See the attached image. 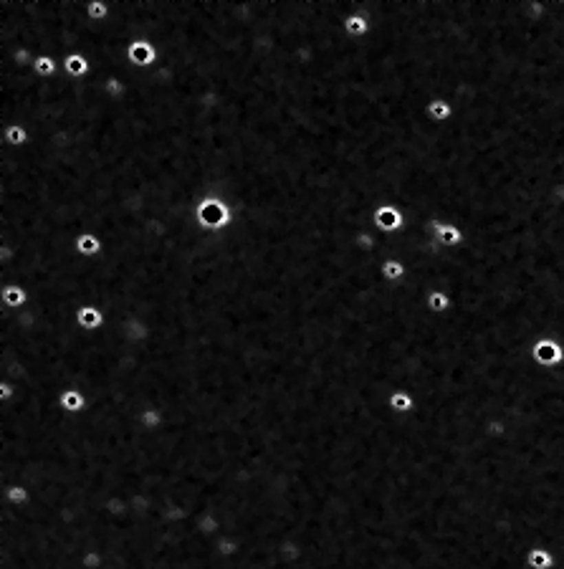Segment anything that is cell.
<instances>
[{
  "label": "cell",
  "instance_id": "1",
  "mask_svg": "<svg viewBox=\"0 0 564 569\" xmlns=\"http://www.w3.org/2000/svg\"><path fill=\"white\" fill-rule=\"evenodd\" d=\"M195 223L205 233H220L233 223V205L226 197L208 193L195 205Z\"/></svg>",
  "mask_w": 564,
  "mask_h": 569
},
{
  "label": "cell",
  "instance_id": "2",
  "mask_svg": "<svg viewBox=\"0 0 564 569\" xmlns=\"http://www.w3.org/2000/svg\"><path fill=\"white\" fill-rule=\"evenodd\" d=\"M372 228L380 235H395L405 228V215L400 213L398 205H380L372 213Z\"/></svg>",
  "mask_w": 564,
  "mask_h": 569
},
{
  "label": "cell",
  "instance_id": "3",
  "mask_svg": "<svg viewBox=\"0 0 564 569\" xmlns=\"http://www.w3.org/2000/svg\"><path fill=\"white\" fill-rule=\"evenodd\" d=\"M124 56H127V61L134 63V66H140V69H152V66L157 63V48L152 46L147 39H137V41H132V43H127Z\"/></svg>",
  "mask_w": 564,
  "mask_h": 569
},
{
  "label": "cell",
  "instance_id": "4",
  "mask_svg": "<svg viewBox=\"0 0 564 569\" xmlns=\"http://www.w3.org/2000/svg\"><path fill=\"white\" fill-rule=\"evenodd\" d=\"M428 228H431L433 241L440 243V246H446V248H458V246L463 243V230L455 226V223H446V220L433 218V220H428Z\"/></svg>",
  "mask_w": 564,
  "mask_h": 569
},
{
  "label": "cell",
  "instance_id": "5",
  "mask_svg": "<svg viewBox=\"0 0 564 569\" xmlns=\"http://www.w3.org/2000/svg\"><path fill=\"white\" fill-rule=\"evenodd\" d=\"M74 319H76L78 327L87 329V332H96V329L107 327V316H104V312L96 309V306H81V309H76Z\"/></svg>",
  "mask_w": 564,
  "mask_h": 569
},
{
  "label": "cell",
  "instance_id": "6",
  "mask_svg": "<svg viewBox=\"0 0 564 569\" xmlns=\"http://www.w3.org/2000/svg\"><path fill=\"white\" fill-rule=\"evenodd\" d=\"M425 114H428L431 122L443 125V122H451V119H453L455 107L448 102V99H443V96H435V99H431V102L425 104Z\"/></svg>",
  "mask_w": 564,
  "mask_h": 569
},
{
  "label": "cell",
  "instance_id": "7",
  "mask_svg": "<svg viewBox=\"0 0 564 569\" xmlns=\"http://www.w3.org/2000/svg\"><path fill=\"white\" fill-rule=\"evenodd\" d=\"M345 31L347 36H352V39H365V36H369V31H372V21H369L367 13H362V10L357 8L354 13H349V16L345 18Z\"/></svg>",
  "mask_w": 564,
  "mask_h": 569
},
{
  "label": "cell",
  "instance_id": "8",
  "mask_svg": "<svg viewBox=\"0 0 564 569\" xmlns=\"http://www.w3.org/2000/svg\"><path fill=\"white\" fill-rule=\"evenodd\" d=\"M28 291L23 286H16V283H8V286H0V304L6 309H23L28 304Z\"/></svg>",
  "mask_w": 564,
  "mask_h": 569
},
{
  "label": "cell",
  "instance_id": "9",
  "mask_svg": "<svg viewBox=\"0 0 564 569\" xmlns=\"http://www.w3.org/2000/svg\"><path fill=\"white\" fill-rule=\"evenodd\" d=\"M74 248H76V253L81 258H96V256H102L104 243H102V238L94 233H81V235H76Z\"/></svg>",
  "mask_w": 564,
  "mask_h": 569
},
{
  "label": "cell",
  "instance_id": "10",
  "mask_svg": "<svg viewBox=\"0 0 564 569\" xmlns=\"http://www.w3.org/2000/svg\"><path fill=\"white\" fill-rule=\"evenodd\" d=\"M61 66L71 78H87L91 74V61L84 54H69L61 61Z\"/></svg>",
  "mask_w": 564,
  "mask_h": 569
},
{
  "label": "cell",
  "instance_id": "11",
  "mask_svg": "<svg viewBox=\"0 0 564 569\" xmlns=\"http://www.w3.org/2000/svg\"><path fill=\"white\" fill-rule=\"evenodd\" d=\"M0 142H6L10 147H25V144H31V132L23 125L0 127Z\"/></svg>",
  "mask_w": 564,
  "mask_h": 569
},
{
  "label": "cell",
  "instance_id": "12",
  "mask_svg": "<svg viewBox=\"0 0 564 569\" xmlns=\"http://www.w3.org/2000/svg\"><path fill=\"white\" fill-rule=\"evenodd\" d=\"M31 71L36 74V76H41V78H51V76H56V74L61 71V61H58L56 56L36 54V61H33Z\"/></svg>",
  "mask_w": 564,
  "mask_h": 569
},
{
  "label": "cell",
  "instance_id": "13",
  "mask_svg": "<svg viewBox=\"0 0 564 569\" xmlns=\"http://www.w3.org/2000/svg\"><path fill=\"white\" fill-rule=\"evenodd\" d=\"M387 407L398 415H408L415 410V398H413V392L408 390H395L390 398H387Z\"/></svg>",
  "mask_w": 564,
  "mask_h": 569
},
{
  "label": "cell",
  "instance_id": "14",
  "mask_svg": "<svg viewBox=\"0 0 564 569\" xmlns=\"http://www.w3.org/2000/svg\"><path fill=\"white\" fill-rule=\"evenodd\" d=\"M526 567L529 569H552L554 567V554H552V549L532 546V549L526 552Z\"/></svg>",
  "mask_w": 564,
  "mask_h": 569
},
{
  "label": "cell",
  "instance_id": "15",
  "mask_svg": "<svg viewBox=\"0 0 564 569\" xmlns=\"http://www.w3.org/2000/svg\"><path fill=\"white\" fill-rule=\"evenodd\" d=\"M380 273H382L384 281H390V283H400V281L408 276V266L402 264L400 258H384L382 266H380Z\"/></svg>",
  "mask_w": 564,
  "mask_h": 569
},
{
  "label": "cell",
  "instance_id": "16",
  "mask_svg": "<svg viewBox=\"0 0 564 569\" xmlns=\"http://www.w3.org/2000/svg\"><path fill=\"white\" fill-rule=\"evenodd\" d=\"M425 306H428V312H433V314H446L448 309L453 306V299L448 297L446 291L435 289L425 297Z\"/></svg>",
  "mask_w": 564,
  "mask_h": 569
},
{
  "label": "cell",
  "instance_id": "17",
  "mask_svg": "<svg viewBox=\"0 0 564 569\" xmlns=\"http://www.w3.org/2000/svg\"><path fill=\"white\" fill-rule=\"evenodd\" d=\"M111 16V3L109 0H87V18L94 23H104Z\"/></svg>",
  "mask_w": 564,
  "mask_h": 569
}]
</instances>
